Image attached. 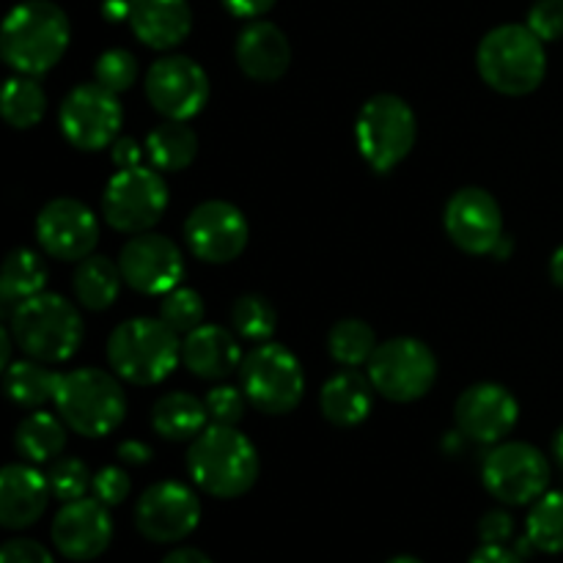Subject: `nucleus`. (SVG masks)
<instances>
[{
  "label": "nucleus",
  "mask_w": 563,
  "mask_h": 563,
  "mask_svg": "<svg viewBox=\"0 0 563 563\" xmlns=\"http://www.w3.org/2000/svg\"><path fill=\"white\" fill-rule=\"evenodd\" d=\"M231 322H234V330L242 339L253 341V344H264V341L273 339L275 328H278V313L269 306L267 297L242 295L231 308Z\"/></svg>",
  "instance_id": "obj_35"
},
{
  "label": "nucleus",
  "mask_w": 563,
  "mask_h": 563,
  "mask_svg": "<svg viewBox=\"0 0 563 563\" xmlns=\"http://www.w3.org/2000/svg\"><path fill=\"white\" fill-rule=\"evenodd\" d=\"M47 476L31 465H5L0 473V526L22 531L38 522L49 500Z\"/></svg>",
  "instance_id": "obj_22"
},
{
  "label": "nucleus",
  "mask_w": 563,
  "mask_h": 563,
  "mask_svg": "<svg viewBox=\"0 0 563 563\" xmlns=\"http://www.w3.org/2000/svg\"><path fill=\"white\" fill-rule=\"evenodd\" d=\"M159 319L179 335L192 333V330H198L203 324L201 295L192 289H185V286H176L174 291L163 295V302H159Z\"/></svg>",
  "instance_id": "obj_36"
},
{
  "label": "nucleus",
  "mask_w": 563,
  "mask_h": 563,
  "mask_svg": "<svg viewBox=\"0 0 563 563\" xmlns=\"http://www.w3.org/2000/svg\"><path fill=\"white\" fill-rule=\"evenodd\" d=\"M163 563H212V559L196 548H179L174 550V553L165 555Z\"/></svg>",
  "instance_id": "obj_48"
},
{
  "label": "nucleus",
  "mask_w": 563,
  "mask_h": 563,
  "mask_svg": "<svg viewBox=\"0 0 563 563\" xmlns=\"http://www.w3.org/2000/svg\"><path fill=\"white\" fill-rule=\"evenodd\" d=\"M121 280H124V275H121L119 264H113L104 256H93L91 253V256H86L77 264L71 284H75L77 300H80L88 311H104V308L113 306L115 297H119Z\"/></svg>",
  "instance_id": "obj_29"
},
{
  "label": "nucleus",
  "mask_w": 563,
  "mask_h": 563,
  "mask_svg": "<svg viewBox=\"0 0 563 563\" xmlns=\"http://www.w3.org/2000/svg\"><path fill=\"white\" fill-rule=\"evenodd\" d=\"M511 537H515V520L506 511H487L482 517V522H478V539H482V544H506Z\"/></svg>",
  "instance_id": "obj_43"
},
{
  "label": "nucleus",
  "mask_w": 563,
  "mask_h": 563,
  "mask_svg": "<svg viewBox=\"0 0 563 563\" xmlns=\"http://www.w3.org/2000/svg\"><path fill=\"white\" fill-rule=\"evenodd\" d=\"M66 429L69 427H66L64 418H55L53 412H31L16 427V454L31 462V465L55 462V456L64 454L66 449Z\"/></svg>",
  "instance_id": "obj_27"
},
{
  "label": "nucleus",
  "mask_w": 563,
  "mask_h": 563,
  "mask_svg": "<svg viewBox=\"0 0 563 563\" xmlns=\"http://www.w3.org/2000/svg\"><path fill=\"white\" fill-rule=\"evenodd\" d=\"M368 379L379 396L399 405L423 399L438 379V357L418 339H390L374 350Z\"/></svg>",
  "instance_id": "obj_9"
},
{
  "label": "nucleus",
  "mask_w": 563,
  "mask_h": 563,
  "mask_svg": "<svg viewBox=\"0 0 563 563\" xmlns=\"http://www.w3.org/2000/svg\"><path fill=\"white\" fill-rule=\"evenodd\" d=\"M187 471L212 498H240L258 478V451L236 427L209 423L190 443Z\"/></svg>",
  "instance_id": "obj_2"
},
{
  "label": "nucleus",
  "mask_w": 563,
  "mask_h": 563,
  "mask_svg": "<svg viewBox=\"0 0 563 563\" xmlns=\"http://www.w3.org/2000/svg\"><path fill=\"white\" fill-rule=\"evenodd\" d=\"M60 132L80 152L113 146L124 121L119 93L99 82H82L60 104Z\"/></svg>",
  "instance_id": "obj_12"
},
{
  "label": "nucleus",
  "mask_w": 563,
  "mask_h": 563,
  "mask_svg": "<svg viewBox=\"0 0 563 563\" xmlns=\"http://www.w3.org/2000/svg\"><path fill=\"white\" fill-rule=\"evenodd\" d=\"M0 563H55L49 550L33 539H11L0 548Z\"/></svg>",
  "instance_id": "obj_42"
},
{
  "label": "nucleus",
  "mask_w": 563,
  "mask_h": 563,
  "mask_svg": "<svg viewBox=\"0 0 563 563\" xmlns=\"http://www.w3.org/2000/svg\"><path fill=\"white\" fill-rule=\"evenodd\" d=\"M9 330L14 344L33 361L47 366L69 361L82 344V317L66 297L38 291L16 302L11 311Z\"/></svg>",
  "instance_id": "obj_4"
},
{
  "label": "nucleus",
  "mask_w": 563,
  "mask_h": 563,
  "mask_svg": "<svg viewBox=\"0 0 563 563\" xmlns=\"http://www.w3.org/2000/svg\"><path fill=\"white\" fill-rule=\"evenodd\" d=\"M520 418V405L511 396L509 388L495 383H478L471 385L465 394L456 399L454 421L465 438L473 443L493 445L500 443L511 429L517 427Z\"/></svg>",
  "instance_id": "obj_19"
},
{
  "label": "nucleus",
  "mask_w": 563,
  "mask_h": 563,
  "mask_svg": "<svg viewBox=\"0 0 563 563\" xmlns=\"http://www.w3.org/2000/svg\"><path fill=\"white\" fill-rule=\"evenodd\" d=\"M236 64L251 80L275 82L291 64V47L286 33L267 20H253L236 36Z\"/></svg>",
  "instance_id": "obj_21"
},
{
  "label": "nucleus",
  "mask_w": 563,
  "mask_h": 563,
  "mask_svg": "<svg viewBox=\"0 0 563 563\" xmlns=\"http://www.w3.org/2000/svg\"><path fill=\"white\" fill-rule=\"evenodd\" d=\"M482 80L506 97H526L542 86L548 75L544 42L528 25H498L476 49Z\"/></svg>",
  "instance_id": "obj_3"
},
{
  "label": "nucleus",
  "mask_w": 563,
  "mask_h": 563,
  "mask_svg": "<svg viewBox=\"0 0 563 563\" xmlns=\"http://www.w3.org/2000/svg\"><path fill=\"white\" fill-rule=\"evenodd\" d=\"M445 231L460 251L487 256L504 240V214L498 201L482 187H462L445 203Z\"/></svg>",
  "instance_id": "obj_17"
},
{
  "label": "nucleus",
  "mask_w": 563,
  "mask_h": 563,
  "mask_svg": "<svg viewBox=\"0 0 563 563\" xmlns=\"http://www.w3.org/2000/svg\"><path fill=\"white\" fill-rule=\"evenodd\" d=\"M528 542L542 553H563V493H544L528 515Z\"/></svg>",
  "instance_id": "obj_34"
},
{
  "label": "nucleus",
  "mask_w": 563,
  "mask_h": 563,
  "mask_svg": "<svg viewBox=\"0 0 563 563\" xmlns=\"http://www.w3.org/2000/svg\"><path fill=\"white\" fill-rule=\"evenodd\" d=\"M146 154L148 159H152L154 168L176 174V170L190 168L192 159H196L198 135L192 132V126L185 124V121L168 119L148 132Z\"/></svg>",
  "instance_id": "obj_28"
},
{
  "label": "nucleus",
  "mask_w": 563,
  "mask_h": 563,
  "mask_svg": "<svg viewBox=\"0 0 563 563\" xmlns=\"http://www.w3.org/2000/svg\"><path fill=\"white\" fill-rule=\"evenodd\" d=\"M418 137L416 113L396 93H377L361 108L355 121V141L368 168L377 174L394 170L412 152Z\"/></svg>",
  "instance_id": "obj_7"
},
{
  "label": "nucleus",
  "mask_w": 563,
  "mask_h": 563,
  "mask_svg": "<svg viewBox=\"0 0 563 563\" xmlns=\"http://www.w3.org/2000/svg\"><path fill=\"white\" fill-rule=\"evenodd\" d=\"M93 75H97L99 86L110 88L113 93H121L126 91V88H132V82H135L137 60L130 49H104V53L99 55L97 66H93Z\"/></svg>",
  "instance_id": "obj_38"
},
{
  "label": "nucleus",
  "mask_w": 563,
  "mask_h": 563,
  "mask_svg": "<svg viewBox=\"0 0 563 563\" xmlns=\"http://www.w3.org/2000/svg\"><path fill=\"white\" fill-rule=\"evenodd\" d=\"M44 366H47V363L27 357V361H16L5 368L3 385L5 394H9V399L14 401V405L36 410V407L47 405V401H55L60 374L49 372V368Z\"/></svg>",
  "instance_id": "obj_30"
},
{
  "label": "nucleus",
  "mask_w": 563,
  "mask_h": 563,
  "mask_svg": "<svg viewBox=\"0 0 563 563\" xmlns=\"http://www.w3.org/2000/svg\"><path fill=\"white\" fill-rule=\"evenodd\" d=\"M528 27L542 42L563 38V0H537L528 11Z\"/></svg>",
  "instance_id": "obj_40"
},
{
  "label": "nucleus",
  "mask_w": 563,
  "mask_h": 563,
  "mask_svg": "<svg viewBox=\"0 0 563 563\" xmlns=\"http://www.w3.org/2000/svg\"><path fill=\"white\" fill-rule=\"evenodd\" d=\"M550 278H553L555 286L563 289V245L553 253V258H550Z\"/></svg>",
  "instance_id": "obj_51"
},
{
  "label": "nucleus",
  "mask_w": 563,
  "mask_h": 563,
  "mask_svg": "<svg viewBox=\"0 0 563 563\" xmlns=\"http://www.w3.org/2000/svg\"><path fill=\"white\" fill-rule=\"evenodd\" d=\"M132 484H130V476H126V471H121V467H102V471L93 476L91 482V493L93 498L102 500L104 506H119L124 504L126 495H130Z\"/></svg>",
  "instance_id": "obj_41"
},
{
  "label": "nucleus",
  "mask_w": 563,
  "mask_h": 563,
  "mask_svg": "<svg viewBox=\"0 0 563 563\" xmlns=\"http://www.w3.org/2000/svg\"><path fill=\"white\" fill-rule=\"evenodd\" d=\"M484 487L506 506L537 504L550 484V462L537 445L500 443L484 460Z\"/></svg>",
  "instance_id": "obj_11"
},
{
  "label": "nucleus",
  "mask_w": 563,
  "mask_h": 563,
  "mask_svg": "<svg viewBox=\"0 0 563 563\" xmlns=\"http://www.w3.org/2000/svg\"><path fill=\"white\" fill-rule=\"evenodd\" d=\"M119 269L130 289L159 297L179 286L185 275V258L174 240L143 231V234H132V240L121 247Z\"/></svg>",
  "instance_id": "obj_15"
},
{
  "label": "nucleus",
  "mask_w": 563,
  "mask_h": 563,
  "mask_svg": "<svg viewBox=\"0 0 563 563\" xmlns=\"http://www.w3.org/2000/svg\"><path fill=\"white\" fill-rule=\"evenodd\" d=\"M209 412L203 399L185 394V390H174V394L159 396L157 405L152 407V427L154 432L170 443H185V440H196L198 434L207 429Z\"/></svg>",
  "instance_id": "obj_26"
},
{
  "label": "nucleus",
  "mask_w": 563,
  "mask_h": 563,
  "mask_svg": "<svg viewBox=\"0 0 563 563\" xmlns=\"http://www.w3.org/2000/svg\"><path fill=\"white\" fill-rule=\"evenodd\" d=\"M203 405H207L209 423L236 427L242 421V416H245L247 396L245 390L234 388V385H218V388H212L203 396Z\"/></svg>",
  "instance_id": "obj_39"
},
{
  "label": "nucleus",
  "mask_w": 563,
  "mask_h": 563,
  "mask_svg": "<svg viewBox=\"0 0 563 563\" xmlns=\"http://www.w3.org/2000/svg\"><path fill=\"white\" fill-rule=\"evenodd\" d=\"M36 236L47 256L58 262H82L99 242L97 214L77 198H55L38 212Z\"/></svg>",
  "instance_id": "obj_18"
},
{
  "label": "nucleus",
  "mask_w": 563,
  "mask_h": 563,
  "mask_svg": "<svg viewBox=\"0 0 563 563\" xmlns=\"http://www.w3.org/2000/svg\"><path fill=\"white\" fill-rule=\"evenodd\" d=\"M47 482H49V493H53V498L69 504V500L86 498L93 476L88 473L86 462L82 460H75V456H60V460H55L53 465H49Z\"/></svg>",
  "instance_id": "obj_37"
},
{
  "label": "nucleus",
  "mask_w": 563,
  "mask_h": 563,
  "mask_svg": "<svg viewBox=\"0 0 563 563\" xmlns=\"http://www.w3.org/2000/svg\"><path fill=\"white\" fill-rule=\"evenodd\" d=\"M119 460L126 462V465H146L152 460V449L141 440H124L119 445Z\"/></svg>",
  "instance_id": "obj_47"
},
{
  "label": "nucleus",
  "mask_w": 563,
  "mask_h": 563,
  "mask_svg": "<svg viewBox=\"0 0 563 563\" xmlns=\"http://www.w3.org/2000/svg\"><path fill=\"white\" fill-rule=\"evenodd\" d=\"M146 97L159 115L190 121L209 102V77L187 55H165L146 71Z\"/></svg>",
  "instance_id": "obj_13"
},
{
  "label": "nucleus",
  "mask_w": 563,
  "mask_h": 563,
  "mask_svg": "<svg viewBox=\"0 0 563 563\" xmlns=\"http://www.w3.org/2000/svg\"><path fill=\"white\" fill-rule=\"evenodd\" d=\"M168 209V185L154 168H124L108 181L102 214L121 234H143L163 220Z\"/></svg>",
  "instance_id": "obj_10"
},
{
  "label": "nucleus",
  "mask_w": 563,
  "mask_h": 563,
  "mask_svg": "<svg viewBox=\"0 0 563 563\" xmlns=\"http://www.w3.org/2000/svg\"><path fill=\"white\" fill-rule=\"evenodd\" d=\"M388 563H423V561L412 559V555H396V559H390Z\"/></svg>",
  "instance_id": "obj_53"
},
{
  "label": "nucleus",
  "mask_w": 563,
  "mask_h": 563,
  "mask_svg": "<svg viewBox=\"0 0 563 563\" xmlns=\"http://www.w3.org/2000/svg\"><path fill=\"white\" fill-rule=\"evenodd\" d=\"M377 346V335H374V330L363 319H341L339 324H333L328 335L330 355H333L335 363L346 368H357L372 361Z\"/></svg>",
  "instance_id": "obj_33"
},
{
  "label": "nucleus",
  "mask_w": 563,
  "mask_h": 563,
  "mask_svg": "<svg viewBox=\"0 0 563 563\" xmlns=\"http://www.w3.org/2000/svg\"><path fill=\"white\" fill-rule=\"evenodd\" d=\"M69 38V16L58 3L25 0L5 14L0 55L16 75L38 77L64 58Z\"/></svg>",
  "instance_id": "obj_1"
},
{
  "label": "nucleus",
  "mask_w": 563,
  "mask_h": 563,
  "mask_svg": "<svg viewBox=\"0 0 563 563\" xmlns=\"http://www.w3.org/2000/svg\"><path fill=\"white\" fill-rule=\"evenodd\" d=\"M198 522H201L198 495L179 482L154 484L135 506V526L148 542H181L196 531Z\"/></svg>",
  "instance_id": "obj_16"
},
{
  "label": "nucleus",
  "mask_w": 563,
  "mask_h": 563,
  "mask_svg": "<svg viewBox=\"0 0 563 563\" xmlns=\"http://www.w3.org/2000/svg\"><path fill=\"white\" fill-rule=\"evenodd\" d=\"M471 563H526L520 553L509 550L506 544H482V548L473 553Z\"/></svg>",
  "instance_id": "obj_46"
},
{
  "label": "nucleus",
  "mask_w": 563,
  "mask_h": 563,
  "mask_svg": "<svg viewBox=\"0 0 563 563\" xmlns=\"http://www.w3.org/2000/svg\"><path fill=\"white\" fill-rule=\"evenodd\" d=\"M322 416L335 427H357L368 418L374 407V385L368 374H357L355 368L339 372L322 385L319 394Z\"/></svg>",
  "instance_id": "obj_25"
},
{
  "label": "nucleus",
  "mask_w": 563,
  "mask_h": 563,
  "mask_svg": "<svg viewBox=\"0 0 563 563\" xmlns=\"http://www.w3.org/2000/svg\"><path fill=\"white\" fill-rule=\"evenodd\" d=\"M247 220L229 201H203L187 214L185 240L192 256L207 264H229L247 247Z\"/></svg>",
  "instance_id": "obj_14"
},
{
  "label": "nucleus",
  "mask_w": 563,
  "mask_h": 563,
  "mask_svg": "<svg viewBox=\"0 0 563 563\" xmlns=\"http://www.w3.org/2000/svg\"><path fill=\"white\" fill-rule=\"evenodd\" d=\"M240 377L247 401L267 416H286L297 410L306 394V374L300 361L295 352L273 341L256 344L242 357Z\"/></svg>",
  "instance_id": "obj_8"
},
{
  "label": "nucleus",
  "mask_w": 563,
  "mask_h": 563,
  "mask_svg": "<svg viewBox=\"0 0 563 563\" xmlns=\"http://www.w3.org/2000/svg\"><path fill=\"white\" fill-rule=\"evenodd\" d=\"M225 11L242 20H258L275 5V0H223Z\"/></svg>",
  "instance_id": "obj_45"
},
{
  "label": "nucleus",
  "mask_w": 563,
  "mask_h": 563,
  "mask_svg": "<svg viewBox=\"0 0 563 563\" xmlns=\"http://www.w3.org/2000/svg\"><path fill=\"white\" fill-rule=\"evenodd\" d=\"M553 454H555V460H559V465L563 467V429L555 434V440H553Z\"/></svg>",
  "instance_id": "obj_52"
},
{
  "label": "nucleus",
  "mask_w": 563,
  "mask_h": 563,
  "mask_svg": "<svg viewBox=\"0 0 563 563\" xmlns=\"http://www.w3.org/2000/svg\"><path fill=\"white\" fill-rule=\"evenodd\" d=\"M44 110H47V93L36 77L16 75L5 80L3 102H0L5 124L14 130H31L44 119Z\"/></svg>",
  "instance_id": "obj_32"
},
{
  "label": "nucleus",
  "mask_w": 563,
  "mask_h": 563,
  "mask_svg": "<svg viewBox=\"0 0 563 563\" xmlns=\"http://www.w3.org/2000/svg\"><path fill=\"white\" fill-rule=\"evenodd\" d=\"M130 27L146 47L174 49L192 31L187 0H130Z\"/></svg>",
  "instance_id": "obj_23"
},
{
  "label": "nucleus",
  "mask_w": 563,
  "mask_h": 563,
  "mask_svg": "<svg viewBox=\"0 0 563 563\" xmlns=\"http://www.w3.org/2000/svg\"><path fill=\"white\" fill-rule=\"evenodd\" d=\"M104 16L108 20H130V0H104Z\"/></svg>",
  "instance_id": "obj_49"
},
{
  "label": "nucleus",
  "mask_w": 563,
  "mask_h": 563,
  "mask_svg": "<svg viewBox=\"0 0 563 563\" xmlns=\"http://www.w3.org/2000/svg\"><path fill=\"white\" fill-rule=\"evenodd\" d=\"M47 284V267H44L42 256L27 247H14L5 256L3 269H0V297L5 306H16V302L27 300V297L44 291Z\"/></svg>",
  "instance_id": "obj_31"
},
{
  "label": "nucleus",
  "mask_w": 563,
  "mask_h": 563,
  "mask_svg": "<svg viewBox=\"0 0 563 563\" xmlns=\"http://www.w3.org/2000/svg\"><path fill=\"white\" fill-rule=\"evenodd\" d=\"M110 368L132 385H157L174 374L181 361L179 333L163 319H126L108 339Z\"/></svg>",
  "instance_id": "obj_5"
},
{
  "label": "nucleus",
  "mask_w": 563,
  "mask_h": 563,
  "mask_svg": "<svg viewBox=\"0 0 563 563\" xmlns=\"http://www.w3.org/2000/svg\"><path fill=\"white\" fill-rule=\"evenodd\" d=\"M11 341H14L11 330H0V366H3V372L11 366Z\"/></svg>",
  "instance_id": "obj_50"
},
{
  "label": "nucleus",
  "mask_w": 563,
  "mask_h": 563,
  "mask_svg": "<svg viewBox=\"0 0 563 563\" xmlns=\"http://www.w3.org/2000/svg\"><path fill=\"white\" fill-rule=\"evenodd\" d=\"M181 363L201 379H225L242 366V350L225 328L201 324L181 341Z\"/></svg>",
  "instance_id": "obj_24"
},
{
  "label": "nucleus",
  "mask_w": 563,
  "mask_h": 563,
  "mask_svg": "<svg viewBox=\"0 0 563 563\" xmlns=\"http://www.w3.org/2000/svg\"><path fill=\"white\" fill-rule=\"evenodd\" d=\"M110 154H113V165L119 170L137 168V165H141V157H143L141 146H137L132 137H119V141L110 146Z\"/></svg>",
  "instance_id": "obj_44"
},
{
  "label": "nucleus",
  "mask_w": 563,
  "mask_h": 563,
  "mask_svg": "<svg viewBox=\"0 0 563 563\" xmlns=\"http://www.w3.org/2000/svg\"><path fill=\"white\" fill-rule=\"evenodd\" d=\"M55 407L71 432L104 438L124 423L126 394L119 379L102 368H75L60 374Z\"/></svg>",
  "instance_id": "obj_6"
},
{
  "label": "nucleus",
  "mask_w": 563,
  "mask_h": 563,
  "mask_svg": "<svg viewBox=\"0 0 563 563\" xmlns=\"http://www.w3.org/2000/svg\"><path fill=\"white\" fill-rule=\"evenodd\" d=\"M113 520L102 500L80 498L60 506L53 520V542L69 561H93L110 548Z\"/></svg>",
  "instance_id": "obj_20"
}]
</instances>
